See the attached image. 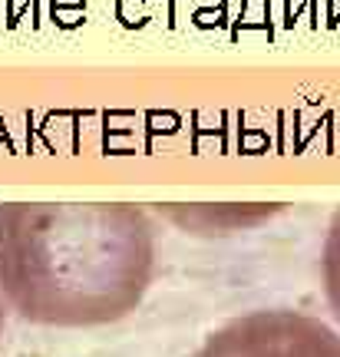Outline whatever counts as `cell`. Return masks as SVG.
<instances>
[{
	"mask_svg": "<svg viewBox=\"0 0 340 357\" xmlns=\"http://www.w3.org/2000/svg\"><path fill=\"white\" fill-rule=\"evenodd\" d=\"M195 357H340V334L301 311H254L218 328Z\"/></svg>",
	"mask_w": 340,
	"mask_h": 357,
	"instance_id": "2",
	"label": "cell"
},
{
	"mask_svg": "<svg viewBox=\"0 0 340 357\" xmlns=\"http://www.w3.org/2000/svg\"><path fill=\"white\" fill-rule=\"evenodd\" d=\"M324 288H327V301L340 318V212L330 222L327 242H324Z\"/></svg>",
	"mask_w": 340,
	"mask_h": 357,
	"instance_id": "3",
	"label": "cell"
},
{
	"mask_svg": "<svg viewBox=\"0 0 340 357\" xmlns=\"http://www.w3.org/2000/svg\"><path fill=\"white\" fill-rule=\"evenodd\" d=\"M3 305H7V301H3V294H0V321H3Z\"/></svg>",
	"mask_w": 340,
	"mask_h": 357,
	"instance_id": "4",
	"label": "cell"
},
{
	"mask_svg": "<svg viewBox=\"0 0 340 357\" xmlns=\"http://www.w3.org/2000/svg\"><path fill=\"white\" fill-rule=\"evenodd\" d=\"M155 238L132 205H0V294L26 321L86 328L146 294Z\"/></svg>",
	"mask_w": 340,
	"mask_h": 357,
	"instance_id": "1",
	"label": "cell"
}]
</instances>
